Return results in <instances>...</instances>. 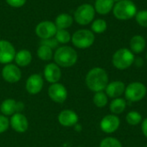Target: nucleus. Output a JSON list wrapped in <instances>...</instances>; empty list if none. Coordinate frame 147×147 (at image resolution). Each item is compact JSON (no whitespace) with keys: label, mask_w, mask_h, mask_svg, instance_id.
Segmentation results:
<instances>
[{"label":"nucleus","mask_w":147,"mask_h":147,"mask_svg":"<svg viewBox=\"0 0 147 147\" xmlns=\"http://www.w3.org/2000/svg\"><path fill=\"white\" fill-rule=\"evenodd\" d=\"M85 84L93 92L104 91L109 84V75L102 67H94L90 69L86 77Z\"/></svg>","instance_id":"f257e3e1"},{"label":"nucleus","mask_w":147,"mask_h":147,"mask_svg":"<svg viewBox=\"0 0 147 147\" xmlns=\"http://www.w3.org/2000/svg\"><path fill=\"white\" fill-rule=\"evenodd\" d=\"M55 63L59 67H71L73 66L78 61V53L76 50L68 46L58 47L53 54Z\"/></svg>","instance_id":"f03ea898"},{"label":"nucleus","mask_w":147,"mask_h":147,"mask_svg":"<svg viewBox=\"0 0 147 147\" xmlns=\"http://www.w3.org/2000/svg\"><path fill=\"white\" fill-rule=\"evenodd\" d=\"M137 13L136 4L131 0H120L113 8L114 16L121 21H126L135 16Z\"/></svg>","instance_id":"7ed1b4c3"},{"label":"nucleus","mask_w":147,"mask_h":147,"mask_svg":"<svg viewBox=\"0 0 147 147\" xmlns=\"http://www.w3.org/2000/svg\"><path fill=\"white\" fill-rule=\"evenodd\" d=\"M134 54L127 48L117 50L112 57V64L118 70H126L134 63Z\"/></svg>","instance_id":"20e7f679"},{"label":"nucleus","mask_w":147,"mask_h":147,"mask_svg":"<svg viewBox=\"0 0 147 147\" xmlns=\"http://www.w3.org/2000/svg\"><path fill=\"white\" fill-rule=\"evenodd\" d=\"M146 86L141 82H133L126 86L124 92L125 99L131 102H138L146 96Z\"/></svg>","instance_id":"39448f33"},{"label":"nucleus","mask_w":147,"mask_h":147,"mask_svg":"<svg viewBox=\"0 0 147 147\" xmlns=\"http://www.w3.org/2000/svg\"><path fill=\"white\" fill-rule=\"evenodd\" d=\"M73 45L79 49H86L95 42V34L89 29H79L71 36Z\"/></svg>","instance_id":"423d86ee"},{"label":"nucleus","mask_w":147,"mask_h":147,"mask_svg":"<svg viewBox=\"0 0 147 147\" xmlns=\"http://www.w3.org/2000/svg\"><path fill=\"white\" fill-rule=\"evenodd\" d=\"M96 15L94 6L90 3H84L78 7L74 13V20L80 25H88L90 23Z\"/></svg>","instance_id":"0eeeda50"},{"label":"nucleus","mask_w":147,"mask_h":147,"mask_svg":"<svg viewBox=\"0 0 147 147\" xmlns=\"http://www.w3.org/2000/svg\"><path fill=\"white\" fill-rule=\"evenodd\" d=\"M58 28L54 22L51 21H43L35 28V33L41 40L53 38L55 36Z\"/></svg>","instance_id":"6e6552de"},{"label":"nucleus","mask_w":147,"mask_h":147,"mask_svg":"<svg viewBox=\"0 0 147 147\" xmlns=\"http://www.w3.org/2000/svg\"><path fill=\"white\" fill-rule=\"evenodd\" d=\"M120 125H121L120 118L115 115L110 114L105 115L102 119L100 122V128L103 133L110 134L117 131L118 128L120 127Z\"/></svg>","instance_id":"1a4fd4ad"},{"label":"nucleus","mask_w":147,"mask_h":147,"mask_svg":"<svg viewBox=\"0 0 147 147\" xmlns=\"http://www.w3.org/2000/svg\"><path fill=\"white\" fill-rule=\"evenodd\" d=\"M48 96L52 101L57 103H63L68 96L66 88L59 83L52 84L48 89Z\"/></svg>","instance_id":"9d476101"},{"label":"nucleus","mask_w":147,"mask_h":147,"mask_svg":"<svg viewBox=\"0 0 147 147\" xmlns=\"http://www.w3.org/2000/svg\"><path fill=\"white\" fill-rule=\"evenodd\" d=\"M16 49L14 46L6 40H0V63L1 64H9L15 59Z\"/></svg>","instance_id":"9b49d317"},{"label":"nucleus","mask_w":147,"mask_h":147,"mask_svg":"<svg viewBox=\"0 0 147 147\" xmlns=\"http://www.w3.org/2000/svg\"><path fill=\"white\" fill-rule=\"evenodd\" d=\"M2 77L9 84L17 83L22 78V71L18 65L9 63L3 66L2 70Z\"/></svg>","instance_id":"f8f14e48"},{"label":"nucleus","mask_w":147,"mask_h":147,"mask_svg":"<svg viewBox=\"0 0 147 147\" xmlns=\"http://www.w3.org/2000/svg\"><path fill=\"white\" fill-rule=\"evenodd\" d=\"M24 109V104L21 102H17L14 99H5L1 106L0 110L5 116H12L16 113H21Z\"/></svg>","instance_id":"ddd939ff"},{"label":"nucleus","mask_w":147,"mask_h":147,"mask_svg":"<svg viewBox=\"0 0 147 147\" xmlns=\"http://www.w3.org/2000/svg\"><path fill=\"white\" fill-rule=\"evenodd\" d=\"M9 126L16 133H25L28 128V121L22 113L14 114L9 119Z\"/></svg>","instance_id":"4468645a"},{"label":"nucleus","mask_w":147,"mask_h":147,"mask_svg":"<svg viewBox=\"0 0 147 147\" xmlns=\"http://www.w3.org/2000/svg\"><path fill=\"white\" fill-rule=\"evenodd\" d=\"M44 85V81L40 74H32L26 81V90L31 95L39 94Z\"/></svg>","instance_id":"2eb2a0df"},{"label":"nucleus","mask_w":147,"mask_h":147,"mask_svg":"<svg viewBox=\"0 0 147 147\" xmlns=\"http://www.w3.org/2000/svg\"><path fill=\"white\" fill-rule=\"evenodd\" d=\"M58 121L59 124L65 127H74L78 122V114L71 109H65L61 111L58 116Z\"/></svg>","instance_id":"dca6fc26"},{"label":"nucleus","mask_w":147,"mask_h":147,"mask_svg":"<svg viewBox=\"0 0 147 147\" xmlns=\"http://www.w3.org/2000/svg\"><path fill=\"white\" fill-rule=\"evenodd\" d=\"M126 90V84L122 82V81H113L108 84L107 87L105 88V93L108 96V97L115 99V98H118L121 97Z\"/></svg>","instance_id":"f3484780"},{"label":"nucleus","mask_w":147,"mask_h":147,"mask_svg":"<svg viewBox=\"0 0 147 147\" xmlns=\"http://www.w3.org/2000/svg\"><path fill=\"white\" fill-rule=\"evenodd\" d=\"M61 70L60 67L56 63H49L45 66L44 77L47 82L50 84H55L61 78Z\"/></svg>","instance_id":"a211bd4d"},{"label":"nucleus","mask_w":147,"mask_h":147,"mask_svg":"<svg viewBox=\"0 0 147 147\" xmlns=\"http://www.w3.org/2000/svg\"><path fill=\"white\" fill-rule=\"evenodd\" d=\"M114 0H96L95 10L100 15H108L114 8Z\"/></svg>","instance_id":"6ab92c4d"},{"label":"nucleus","mask_w":147,"mask_h":147,"mask_svg":"<svg viewBox=\"0 0 147 147\" xmlns=\"http://www.w3.org/2000/svg\"><path fill=\"white\" fill-rule=\"evenodd\" d=\"M15 61H16V64L21 67L28 65L32 61V54H31L30 51H28L27 49L20 50L19 52H17L16 53Z\"/></svg>","instance_id":"aec40b11"},{"label":"nucleus","mask_w":147,"mask_h":147,"mask_svg":"<svg viewBox=\"0 0 147 147\" xmlns=\"http://www.w3.org/2000/svg\"><path fill=\"white\" fill-rule=\"evenodd\" d=\"M127 108V100L121 97L115 98L109 104V110L111 114L118 115L122 114Z\"/></svg>","instance_id":"412c9836"},{"label":"nucleus","mask_w":147,"mask_h":147,"mask_svg":"<svg viewBox=\"0 0 147 147\" xmlns=\"http://www.w3.org/2000/svg\"><path fill=\"white\" fill-rule=\"evenodd\" d=\"M146 46V39L141 35H134L130 40V48L134 53H142Z\"/></svg>","instance_id":"4be33fe9"},{"label":"nucleus","mask_w":147,"mask_h":147,"mask_svg":"<svg viewBox=\"0 0 147 147\" xmlns=\"http://www.w3.org/2000/svg\"><path fill=\"white\" fill-rule=\"evenodd\" d=\"M73 22V18L71 15L66 13L59 14L55 20V25L58 29H67L71 26Z\"/></svg>","instance_id":"5701e85b"},{"label":"nucleus","mask_w":147,"mask_h":147,"mask_svg":"<svg viewBox=\"0 0 147 147\" xmlns=\"http://www.w3.org/2000/svg\"><path fill=\"white\" fill-rule=\"evenodd\" d=\"M93 102L97 108H104L109 102V97L104 91L95 92L93 96Z\"/></svg>","instance_id":"b1692460"},{"label":"nucleus","mask_w":147,"mask_h":147,"mask_svg":"<svg viewBox=\"0 0 147 147\" xmlns=\"http://www.w3.org/2000/svg\"><path fill=\"white\" fill-rule=\"evenodd\" d=\"M37 55H38L40 59L44 60V61H48L53 56V49L47 46L40 45L37 50Z\"/></svg>","instance_id":"393cba45"},{"label":"nucleus","mask_w":147,"mask_h":147,"mask_svg":"<svg viewBox=\"0 0 147 147\" xmlns=\"http://www.w3.org/2000/svg\"><path fill=\"white\" fill-rule=\"evenodd\" d=\"M126 121L130 126H137L140 124L143 121L142 115L138 111H130L126 116Z\"/></svg>","instance_id":"a878e982"},{"label":"nucleus","mask_w":147,"mask_h":147,"mask_svg":"<svg viewBox=\"0 0 147 147\" xmlns=\"http://www.w3.org/2000/svg\"><path fill=\"white\" fill-rule=\"evenodd\" d=\"M107 27H108V24H107L106 21L103 19H96V20L93 21V22L91 24L92 31L96 34H102V33L105 32V30L107 29Z\"/></svg>","instance_id":"bb28decb"},{"label":"nucleus","mask_w":147,"mask_h":147,"mask_svg":"<svg viewBox=\"0 0 147 147\" xmlns=\"http://www.w3.org/2000/svg\"><path fill=\"white\" fill-rule=\"evenodd\" d=\"M55 39L59 43L66 44L71 40V36L66 29H58L55 34Z\"/></svg>","instance_id":"cd10ccee"},{"label":"nucleus","mask_w":147,"mask_h":147,"mask_svg":"<svg viewBox=\"0 0 147 147\" xmlns=\"http://www.w3.org/2000/svg\"><path fill=\"white\" fill-rule=\"evenodd\" d=\"M99 147H122V144L116 138L107 137L101 141Z\"/></svg>","instance_id":"c85d7f7f"},{"label":"nucleus","mask_w":147,"mask_h":147,"mask_svg":"<svg viewBox=\"0 0 147 147\" xmlns=\"http://www.w3.org/2000/svg\"><path fill=\"white\" fill-rule=\"evenodd\" d=\"M135 19L140 26L147 28V9L137 11L135 15Z\"/></svg>","instance_id":"c756f323"},{"label":"nucleus","mask_w":147,"mask_h":147,"mask_svg":"<svg viewBox=\"0 0 147 147\" xmlns=\"http://www.w3.org/2000/svg\"><path fill=\"white\" fill-rule=\"evenodd\" d=\"M9 127V120L7 118V116L1 115H0V134L7 131Z\"/></svg>","instance_id":"7c9ffc66"},{"label":"nucleus","mask_w":147,"mask_h":147,"mask_svg":"<svg viewBox=\"0 0 147 147\" xmlns=\"http://www.w3.org/2000/svg\"><path fill=\"white\" fill-rule=\"evenodd\" d=\"M40 45H45V46H47L49 47H51L52 49L58 47L59 45V42L57 41V40L55 38H49V39H45V40H42L41 42H40Z\"/></svg>","instance_id":"2f4dec72"},{"label":"nucleus","mask_w":147,"mask_h":147,"mask_svg":"<svg viewBox=\"0 0 147 147\" xmlns=\"http://www.w3.org/2000/svg\"><path fill=\"white\" fill-rule=\"evenodd\" d=\"M5 1L9 6L13 8H20L23 6L27 2V0H5Z\"/></svg>","instance_id":"473e14b6"},{"label":"nucleus","mask_w":147,"mask_h":147,"mask_svg":"<svg viewBox=\"0 0 147 147\" xmlns=\"http://www.w3.org/2000/svg\"><path fill=\"white\" fill-rule=\"evenodd\" d=\"M141 131L144 136L147 139V117L146 119H144L141 122Z\"/></svg>","instance_id":"72a5a7b5"},{"label":"nucleus","mask_w":147,"mask_h":147,"mask_svg":"<svg viewBox=\"0 0 147 147\" xmlns=\"http://www.w3.org/2000/svg\"><path fill=\"white\" fill-rule=\"evenodd\" d=\"M134 64L138 66V67H140L144 65V60L141 59V58H137L134 59Z\"/></svg>","instance_id":"f704fd0d"},{"label":"nucleus","mask_w":147,"mask_h":147,"mask_svg":"<svg viewBox=\"0 0 147 147\" xmlns=\"http://www.w3.org/2000/svg\"><path fill=\"white\" fill-rule=\"evenodd\" d=\"M146 59H147V53H146Z\"/></svg>","instance_id":"c9c22d12"},{"label":"nucleus","mask_w":147,"mask_h":147,"mask_svg":"<svg viewBox=\"0 0 147 147\" xmlns=\"http://www.w3.org/2000/svg\"><path fill=\"white\" fill-rule=\"evenodd\" d=\"M146 147H147V145H146Z\"/></svg>","instance_id":"e433bc0d"}]
</instances>
